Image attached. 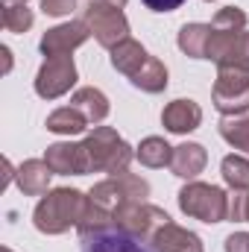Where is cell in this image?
I'll return each mask as SVG.
<instances>
[{
    "instance_id": "obj_13",
    "label": "cell",
    "mask_w": 249,
    "mask_h": 252,
    "mask_svg": "<svg viewBox=\"0 0 249 252\" xmlns=\"http://www.w3.org/2000/svg\"><path fill=\"white\" fill-rule=\"evenodd\" d=\"M199 124H202V109L190 97H179V100L167 103L164 112H161V126L173 135H187Z\"/></svg>"
},
{
    "instance_id": "obj_26",
    "label": "cell",
    "mask_w": 249,
    "mask_h": 252,
    "mask_svg": "<svg viewBox=\"0 0 249 252\" xmlns=\"http://www.w3.org/2000/svg\"><path fill=\"white\" fill-rule=\"evenodd\" d=\"M229 220L249 223V190H232V196H229Z\"/></svg>"
},
{
    "instance_id": "obj_3",
    "label": "cell",
    "mask_w": 249,
    "mask_h": 252,
    "mask_svg": "<svg viewBox=\"0 0 249 252\" xmlns=\"http://www.w3.org/2000/svg\"><path fill=\"white\" fill-rule=\"evenodd\" d=\"M85 144V156H88V173H109L118 176L126 173L135 153L118 135V129L112 126H94V132L82 141Z\"/></svg>"
},
{
    "instance_id": "obj_21",
    "label": "cell",
    "mask_w": 249,
    "mask_h": 252,
    "mask_svg": "<svg viewBox=\"0 0 249 252\" xmlns=\"http://www.w3.org/2000/svg\"><path fill=\"white\" fill-rule=\"evenodd\" d=\"M47 132H53V135H79V132H85L88 129V121H85V115L79 112V109H73V106H62V109H56V112H50L47 115Z\"/></svg>"
},
{
    "instance_id": "obj_9",
    "label": "cell",
    "mask_w": 249,
    "mask_h": 252,
    "mask_svg": "<svg viewBox=\"0 0 249 252\" xmlns=\"http://www.w3.org/2000/svg\"><path fill=\"white\" fill-rule=\"evenodd\" d=\"M73 85H76V64L70 56L44 59V64L35 73V94L41 100H59Z\"/></svg>"
},
{
    "instance_id": "obj_4",
    "label": "cell",
    "mask_w": 249,
    "mask_h": 252,
    "mask_svg": "<svg viewBox=\"0 0 249 252\" xmlns=\"http://www.w3.org/2000/svg\"><path fill=\"white\" fill-rule=\"evenodd\" d=\"M179 208L182 214L202 220V223H223L229 220V193L217 185H205V182H187L179 190Z\"/></svg>"
},
{
    "instance_id": "obj_7",
    "label": "cell",
    "mask_w": 249,
    "mask_h": 252,
    "mask_svg": "<svg viewBox=\"0 0 249 252\" xmlns=\"http://www.w3.org/2000/svg\"><path fill=\"white\" fill-rule=\"evenodd\" d=\"M82 21L88 24L91 35H94L106 50H115L121 41L129 38V21H126L124 9H118V6H109V3H88L85 12H82Z\"/></svg>"
},
{
    "instance_id": "obj_34",
    "label": "cell",
    "mask_w": 249,
    "mask_h": 252,
    "mask_svg": "<svg viewBox=\"0 0 249 252\" xmlns=\"http://www.w3.org/2000/svg\"><path fill=\"white\" fill-rule=\"evenodd\" d=\"M205 3H211V0H205Z\"/></svg>"
},
{
    "instance_id": "obj_23",
    "label": "cell",
    "mask_w": 249,
    "mask_h": 252,
    "mask_svg": "<svg viewBox=\"0 0 249 252\" xmlns=\"http://www.w3.org/2000/svg\"><path fill=\"white\" fill-rule=\"evenodd\" d=\"M220 135L229 147L241 150L249 156V118L247 115H232V118H223L220 121Z\"/></svg>"
},
{
    "instance_id": "obj_12",
    "label": "cell",
    "mask_w": 249,
    "mask_h": 252,
    "mask_svg": "<svg viewBox=\"0 0 249 252\" xmlns=\"http://www.w3.org/2000/svg\"><path fill=\"white\" fill-rule=\"evenodd\" d=\"M44 161L50 164V170L56 176H82V173H88L85 144H70V141L50 144L47 153H44Z\"/></svg>"
},
{
    "instance_id": "obj_27",
    "label": "cell",
    "mask_w": 249,
    "mask_h": 252,
    "mask_svg": "<svg viewBox=\"0 0 249 252\" xmlns=\"http://www.w3.org/2000/svg\"><path fill=\"white\" fill-rule=\"evenodd\" d=\"M76 9V0H41V12L50 18H64Z\"/></svg>"
},
{
    "instance_id": "obj_11",
    "label": "cell",
    "mask_w": 249,
    "mask_h": 252,
    "mask_svg": "<svg viewBox=\"0 0 249 252\" xmlns=\"http://www.w3.org/2000/svg\"><path fill=\"white\" fill-rule=\"evenodd\" d=\"M88 35H91V30H88L85 21H67V24H59V27L47 30L41 35L38 47H41V53L47 59H53V56H70L76 47H82L88 41Z\"/></svg>"
},
{
    "instance_id": "obj_14",
    "label": "cell",
    "mask_w": 249,
    "mask_h": 252,
    "mask_svg": "<svg viewBox=\"0 0 249 252\" xmlns=\"http://www.w3.org/2000/svg\"><path fill=\"white\" fill-rule=\"evenodd\" d=\"M79 241H82V252H153L150 244L129 238L124 232H118L115 226L106 232H97V235H85Z\"/></svg>"
},
{
    "instance_id": "obj_15",
    "label": "cell",
    "mask_w": 249,
    "mask_h": 252,
    "mask_svg": "<svg viewBox=\"0 0 249 252\" xmlns=\"http://www.w3.org/2000/svg\"><path fill=\"white\" fill-rule=\"evenodd\" d=\"M150 250L153 252H202V241L199 235L187 232L182 226H176L173 220L167 226H161L153 241H150Z\"/></svg>"
},
{
    "instance_id": "obj_19",
    "label": "cell",
    "mask_w": 249,
    "mask_h": 252,
    "mask_svg": "<svg viewBox=\"0 0 249 252\" xmlns=\"http://www.w3.org/2000/svg\"><path fill=\"white\" fill-rule=\"evenodd\" d=\"M208 41H211V24H185L179 30V50L190 59H205L208 56Z\"/></svg>"
},
{
    "instance_id": "obj_31",
    "label": "cell",
    "mask_w": 249,
    "mask_h": 252,
    "mask_svg": "<svg viewBox=\"0 0 249 252\" xmlns=\"http://www.w3.org/2000/svg\"><path fill=\"white\" fill-rule=\"evenodd\" d=\"M88 3H109V6H118V9L126 6V0H88Z\"/></svg>"
},
{
    "instance_id": "obj_17",
    "label": "cell",
    "mask_w": 249,
    "mask_h": 252,
    "mask_svg": "<svg viewBox=\"0 0 249 252\" xmlns=\"http://www.w3.org/2000/svg\"><path fill=\"white\" fill-rule=\"evenodd\" d=\"M205 164H208V153H205L202 144L185 141V144L173 147V161H170L173 176H179V179H187V182H190V179H196V176L205 170Z\"/></svg>"
},
{
    "instance_id": "obj_20",
    "label": "cell",
    "mask_w": 249,
    "mask_h": 252,
    "mask_svg": "<svg viewBox=\"0 0 249 252\" xmlns=\"http://www.w3.org/2000/svg\"><path fill=\"white\" fill-rule=\"evenodd\" d=\"M135 158H138L144 167H170V161H173V147H170L164 138L150 135V138H144V141L138 144Z\"/></svg>"
},
{
    "instance_id": "obj_33",
    "label": "cell",
    "mask_w": 249,
    "mask_h": 252,
    "mask_svg": "<svg viewBox=\"0 0 249 252\" xmlns=\"http://www.w3.org/2000/svg\"><path fill=\"white\" fill-rule=\"evenodd\" d=\"M3 252H12V250H9V247H6V250H3Z\"/></svg>"
},
{
    "instance_id": "obj_29",
    "label": "cell",
    "mask_w": 249,
    "mask_h": 252,
    "mask_svg": "<svg viewBox=\"0 0 249 252\" xmlns=\"http://www.w3.org/2000/svg\"><path fill=\"white\" fill-rule=\"evenodd\" d=\"M147 9H153V12H173V9H179L185 0H141Z\"/></svg>"
},
{
    "instance_id": "obj_28",
    "label": "cell",
    "mask_w": 249,
    "mask_h": 252,
    "mask_svg": "<svg viewBox=\"0 0 249 252\" xmlns=\"http://www.w3.org/2000/svg\"><path fill=\"white\" fill-rule=\"evenodd\" d=\"M223 250L226 252H249V232H235V235H229L226 244H223Z\"/></svg>"
},
{
    "instance_id": "obj_10",
    "label": "cell",
    "mask_w": 249,
    "mask_h": 252,
    "mask_svg": "<svg viewBox=\"0 0 249 252\" xmlns=\"http://www.w3.org/2000/svg\"><path fill=\"white\" fill-rule=\"evenodd\" d=\"M208 62L217 67H244L249 70V30L244 32H217L211 27V41H208Z\"/></svg>"
},
{
    "instance_id": "obj_18",
    "label": "cell",
    "mask_w": 249,
    "mask_h": 252,
    "mask_svg": "<svg viewBox=\"0 0 249 252\" xmlns=\"http://www.w3.org/2000/svg\"><path fill=\"white\" fill-rule=\"evenodd\" d=\"M70 106H73V109H79V112L85 115V121H88V124H103V121L109 118V112H112L109 97H106L100 88H94V85L76 88V91H73V97H70Z\"/></svg>"
},
{
    "instance_id": "obj_5",
    "label": "cell",
    "mask_w": 249,
    "mask_h": 252,
    "mask_svg": "<svg viewBox=\"0 0 249 252\" xmlns=\"http://www.w3.org/2000/svg\"><path fill=\"white\" fill-rule=\"evenodd\" d=\"M88 196H91V202H97L100 208H106V211L115 214V211L124 208V205L147 202V196H150V182L126 170V173H118V176H109V179L97 182L94 188L88 190Z\"/></svg>"
},
{
    "instance_id": "obj_30",
    "label": "cell",
    "mask_w": 249,
    "mask_h": 252,
    "mask_svg": "<svg viewBox=\"0 0 249 252\" xmlns=\"http://www.w3.org/2000/svg\"><path fill=\"white\" fill-rule=\"evenodd\" d=\"M0 53H3V62H6V67H3V70L9 73V70H12V50H9V47H0Z\"/></svg>"
},
{
    "instance_id": "obj_8",
    "label": "cell",
    "mask_w": 249,
    "mask_h": 252,
    "mask_svg": "<svg viewBox=\"0 0 249 252\" xmlns=\"http://www.w3.org/2000/svg\"><path fill=\"white\" fill-rule=\"evenodd\" d=\"M167 223H170L167 211H161L158 205H150V202H132V205H124L115 211V229L129 238L144 241V244H150L153 235Z\"/></svg>"
},
{
    "instance_id": "obj_24",
    "label": "cell",
    "mask_w": 249,
    "mask_h": 252,
    "mask_svg": "<svg viewBox=\"0 0 249 252\" xmlns=\"http://www.w3.org/2000/svg\"><path fill=\"white\" fill-rule=\"evenodd\" d=\"M32 21H35V15L27 3H3V30L6 32L21 35L32 27Z\"/></svg>"
},
{
    "instance_id": "obj_1",
    "label": "cell",
    "mask_w": 249,
    "mask_h": 252,
    "mask_svg": "<svg viewBox=\"0 0 249 252\" xmlns=\"http://www.w3.org/2000/svg\"><path fill=\"white\" fill-rule=\"evenodd\" d=\"M112 67L118 73H124L126 79L135 88H141L144 94H161L167 88V82H170L164 62L156 59L153 53H147V47L138 44L135 38H126L112 50Z\"/></svg>"
},
{
    "instance_id": "obj_25",
    "label": "cell",
    "mask_w": 249,
    "mask_h": 252,
    "mask_svg": "<svg viewBox=\"0 0 249 252\" xmlns=\"http://www.w3.org/2000/svg\"><path fill=\"white\" fill-rule=\"evenodd\" d=\"M247 24H249V18L241 6H223L214 15V21H211V27L217 32H244V30H249Z\"/></svg>"
},
{
    "instance_id": "obj_6",
    "label": "cell",
    "mask_w": 249,
    "mask_h": 252,
    "mask_svg": "<svg viewBox=\"0 0 249 252\" xmlns=\"http://www.w3.org/2000/svg\"><path fill=\"white\" fill-rule=\"evenodd\" d=\"M214 109L223 118L249 112V70L244 67H217V79L211 88Z\"/></svg>"
},
{
    "instance_id": "obj_32",
    "label": "cell",
    "mask_w": 249,
    "mask_h": 252,
    "mask_svg": "<svg viewBox=\"0 0 249 252\" xmlns=\"http://www.w3.org/2000/svg\"><path fill=\"white\" fill-rule=\"evenodd\" d=\"M3 3H27V0H3Z\"/></svg>"
},
{
    "instance_id": "obj_16",
    "label": "cell",
    "mask_w": 249,
    "mask_h": 252,
    "mask_svg": "<svg viewBox=\"0 0 249 252\" xmlns=\"http://www.w3.org/2000/svg\"><path fill=\"white\" fill-rule=\"evenodd\" d=\"M50 176H56V173L50 170V164L44 158H27L15 170V182L27 196H44L50 190Z\"/></svg>"
},
{
    "instance_id": "obj_22",
    "label": "cell",
    "mask_w": 249,
    "mask_h": 252,
    "mask_svg": "<svg viewBox=\"0 0 249 252\" xmlns=\"http://www.w3.org/2000/svg\"><path fill=\"white\" fill-rule=\"evenodd\" d=\"M220 173H223V182L232 190H249V158L247 156H226L220 161Z\"/></svg>"
},
{
    "instance_id": "obj_2",
    "label": "cell",
    "mask_w": 249,
    "mask_h": 252,
    "mask_svg": "<svg viewBox=\"0 0 249 252\" xmlns=\"http://www.w3.org/2000/svg\"><path fill=\"white\" fill-rule=\"evenodd\" d=\"M88 196L76 188H53L47 190L35 211H32V223L41 235H64L67 229H76L82 214H85Z\"/></svg>"
}]
</instances>
